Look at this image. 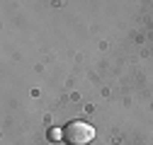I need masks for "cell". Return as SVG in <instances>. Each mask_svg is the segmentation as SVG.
I'll use <instances>...</instances> for the list:
<instances>
[{
    "mask_svg": "<svg viewBox=\"0 0 153 145\" xmlns=\"http://www.w3.org/2000/svg\"><path fill=\"white\" fill-rule=\"evenodd\" d=\"M61 135H63V131H59V128H49V138H51V140H59Z\"/></svg>",
    "mask_w": 153,
    "mask_h": 145,
    "instance_id": "cell-2",
    "label": "cell"
},
{
    "mask_svg": "<svg viewBox=\"0 0 153 145\" xmlns=\"http://www.w3.org/2000/svg\"><path fill=\"white\" fill-rule=\"evenodd\" d=\"M95 138V128L85 121H71L63 128V140L68 145H88Z\"/></svg>",
    "mask_w": 153,
    "mask_h": 145,
    "instance_id": "cell-1",
    "label": "cell"
}]
</instances>
